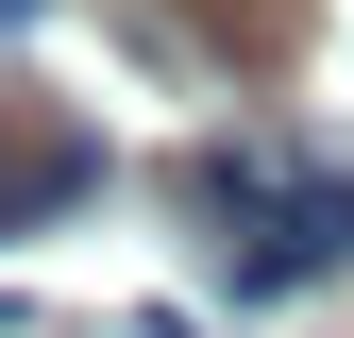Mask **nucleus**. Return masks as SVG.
Segmentation results:
<instances>
[{
  "label": "nucleus",
  "instance_id": "nucleus-1",
  "mask_svg": "<svg viewBox=\"0 0 354 338\" xmlns=\"http://www.w3.org/2000/svg\"><path fill=\"white\" fill-rule=\"evenodd\" d=\"M84 186H102V136L68 102H34V84H0V237H51Z\"/></svg>",
  "mask_w": 354,
  "mask_h": 338
},
{
  "label": "nucleus",
  "instance_id": "nucleus-2",
  "mask_svg": "<svg viewBox=\"0 0 354 338\" xmlns=\"http://www.w3.org/2000/svg\"><path fill=\"white\" fill-rule=\"evenodd\" d=\"M287 254L304 271H354V186L337 169H287Z\"/></svg>",
  "mask_w": 354,
  "mask_h": 338
},
{
  "label": "nucleus",
  "instance_id": "nucleus-3",
  "mask_svg": "<svg viewBox=\"0 0 354 338\" xmlns=\"http://www.w3.org/2000/svg\"><path fill=\"white\" fill-rule=\"evenodd\" d=\"M34 17H51V0H0V34H34Z\"/></svg>",
  "mask_w": 354,
  "mask_h": 338
}]
</instances>
